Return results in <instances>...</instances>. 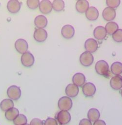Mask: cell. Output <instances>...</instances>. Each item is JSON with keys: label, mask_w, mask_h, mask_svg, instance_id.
Masks as SVG:
<instances>
[{"label": "cell", "mask_w": 122, "mask_h": 125, "mask_svg": "<svg viewBox=\"0 0 122 125\" xmlns=\"http://www.w3.org/2000/svg\"><path fill=\"white\" fill-rule=\"evenodd\" d=\"M95 70L100 75L108 76L110 73L109 65L104 60H99L95 64Z\"/></svg>", "instance_id": "6da1fadb"}, {"label": "cell", "mask_w": 122, "mask_h": 125, "mask_svg": "<svg viewBox=\"0 0 122 125\" xmlns=\"http://www.w3.org/2000/svg\"><path fill=\"white\" fill-rule=\"evenodd\" d=\"M72 101L71 98L67 96H63L60 98L58 102L59 108L61 110L68 111L72 106Z\"/></svg>", "instance_id": "7a4b0ae2"}, {"label": "cell", "mask_w": 122, "mask_h": 125, "mask_svg": "<svg viewBox=\"0 0 122 125\" xmlns=\"http://www.w3.org/2000/svg\"><path fill=\"white\" fill-rule=\"evenodd\" d=\"M7 94L10 99L16 100L19 99L21 96V90L19 86L12 85L7 88Z\"/></svg>", "instance_id": "3957f363"}, {"label": "cell", "mask_w": 122, "mask_h": 125, "mask_svg": "<svg viewBox=\"0 0 122 125\" xmlns=\"http://www.w3.org/2000/svg\"><path fill=\"white\" fill-rule=\"evenodd\" d=\"M56 118L59 123L61 125L68 124L71 120V115L68 111L61 110L56 115Z\"/></svg>", "instance_id": "277c9868"}, {"label": "cell", "mask_w": 122, "mask_h": 125, "mask_svg": "<svg viewBox=\"0 0 122 125\" xmlns=\"http://www.w3.org/2000/svg\"><path fill=\"white\" fill-rule=\"evenodd\" d=\"M93 61L94 57L93 55L88 51L83 52L80 56L81 63L85 66H88L92 64Z\"/></svg>", "instance_id": "5b68a950"}, {"label": "cell", "mask_w": 122, "mask_h": 125, "mask_svg": "<svg viewBox=\"0 0 122 125\" xmlns=\"http://www.w3.org/2000/svg\"><path fill=\"white\" fill-rule=\"evenodd\" d=\"M35 61L34 55L30 52L27 51L23 53L21 56V62L22 64L27 67L32 66Z\"/></svg>", "instance_id": "8992f818"}, {"label": "cell", "mask_w": 122, "mask_h": 125, "mask_svg": "<svg viewBox=\"0 0 122 125\" xmlns=\"http://www.w3.org/2000/svg\"><path fill=\"white\" fill-rule=\"evenodd\" d=\"M15 47L19 52L23 54L27 52L28 48V44L25 39L20 38L16 41L15 42Z\"/></svg>", "instance_id": "52a82bcc"}, {"label": "cell", "mask_w": 122, "mask_h": 125, "mask_svg": "<svg viewBox=\"0 0 122 125\" xmlns=\"http://www.w3.org/2000/svg\"><path fill=\"white\" fill-rule=\"evenodd\" d=\"M85 49L90 53L95 52L98 47V44L97 41L93 38L87 39L84 43Z\"/></svg>", "instance_id": "ba28073f"}, {"label": "cell", "mask_w": 122, "mask_h": 125, "mask_svg": "<svg viewBox=\"0 0 122 125\" xmlns=\"http://www.w3.org/2000/svg\"><path fill=\"white\" fill-rule=\"evenodd\" d=\"M96 90V86L92 83H86L82 86L83 93L87 97L92 96L95 93Z\"/></svg>", "instance_id": "9c48e42d"}, {"label": "cell", "mask_w": 122, "mask_h": 125, "mask_svg": "<svg viewBox=\"0 0 122 125\" xmlns=\"http://www.w3.org/2000/svg\"><path fill=\"white\" fill-rule=\"evenodd\" d=\"M61 33L62 36L65 38L70 39L72 38L74 35V28L71 25L66 24L61 28Z\"/></svg>", "instance_id": "30bf717a"}, {"label": "cell", "mask_w": 122, "mask_h": 125, "mask_svg": "<svg viewBox=\"0 0 122 125\" xmlns=\"http://www.w3.org/2000/svg\"><path fill=\"white\" fill-rule=\"evenodd\" d=\"M39 6L40 11L44 14L50 13L53 8L52 3L49 0H41Z\"/></svg>", "instance_id": "8fae6325"}, {"label": "cell", "mask_w": 122, "mask_h": 125, "mask_svg": "<svg viewBox=\"0 0 122 125\" xmlns=\"http://www.w3.org/2000/svg\"><path fill=\"white\" fill-rule=\"evenodd\" d=\"M34 38L38 42H43L47 37V32L43 28H37L34 32Z\"/></svg>", "instance_id": "7c38bea8"}, {"label": "cell", "mask_w": 122, "mask_h": 125, "mask_svg": "<svg viewBox=\"0 0 122 125\" xmlns=\"http://www.w3.org/2000/svg\"><path fill=\"white\" fill-rule=\"evenodd\" d=\"M110 84L112 88L118 90L122 87V76L120 75L112 77L110 80Z\"/></svg>", "instance_id": "4fadbf2b"}, {"label": "cell", "mask_w": 122, "mask_h": 125, "mask_svg": "<svg viewBox=\"0 0 122 125\" xmlns=\"http://www.w3.org/2000/svg\"><path fill=\"white\" fill-rule=\"evenodd\" d=\"M21 4L18 0H9L7 3V8L9 12L15 13L20 8Z\"/></svg>", "instance_id": "5bb4252c"}, {"label": "cell", "mask_w": 122, "mask_h": 125, "mask_svg": "<svg viewBox=\"0 0 122 125\" xmlns=\"http://www.w3.org/2000/svg\"><path fill=\"white\" fill-rule=\"evenodd\" d=\"M79 91L78 86L74 83L68 84L65 88V93L69 97H76Z\"/></svg>", "instance_id": "9a60e30c"}, {"label": "cell", "mask_w": 122, "mask_h": 125, "mask_svg": "<svg viewBox=\"0 0 122 125\" xmlns=\"http://www.w3.org/2000/svg\"><path fill=\"white\" fill-rule=\"evenodd\" d=\"M93 34L95 38L97 39L102 40L106 36L107 32L105 27L99 25L95 28L93 31Z\"/></svg>", "instance_id": "2e32d148"}, {"label": "cell", "mask_w": 122, "mask_h": 125, "mask_svg": "<svg viewBox=\"0 0 122 125\" xmlns=\"http://www.w3.org/2000/svg\"><path fill=\"white\" fill-rule=\"evenodd\" d=\"M116 14L115 10L109 7H105L102 11L103 18L108 21L113 20L116 17Z\"/></svg>", "instance_id": "e0dca14e"}, {"label": "cell", "mask_w": 122, "mask_h": 125, "mask_svg": "<svg viewBox=\"0 0 122 125\" xmlns=\"http://www.w3.org/2000/svg\"><path fill=\"white\" fill-rule=\"evenodd\" d=\"M85 77L84 75L81 72L75 73L72 78V81L74 84L78 86H81L85 82Z\"/></svg>", "instance_id": "ac0fdd59"}, {"label": "cell", "mask_w": 122, "mask_h": 125, "mask_svg": "<svg viewBox=\"0 0 122 125\" xmlns=\"http://www.w3.org/2000/svg\"><path fill=\"white\" fill-rule=\"evenodd\" d=\"M85 16L89 20H96L99 17V11L95 7H89L85 12Z\"/></svg>", "instance_id": "d6986e66"}, {"label": "cell", "mask_w": 122, "mask_h": 125, "mask_svg": "<svg viewBox=\"0 0 122 125\" xmlns=\"http://www.w3.org/2000/svg\"><path fill=\"white\" fill-rule=\"evenodd\" d=\"M48 21L46 17L43 15L37 16L34 19V23L39 28H43L47 24Z\"/></svg>", "instance_id": "ffe728a7"}, {"label": "cell", "mask_w": 122, "mask_h": 125, "mask_svg": "<svg viewBox=\"0 0 122 125\" xmlns=\"http://www.w3.org/2000/svg\"><path fill=\"white\" fill-rule=\"evenodd\" d=\"M89 2L86 0H78L76 3V8L80 13L86 12L89 7Z\"/></svg>", "instance_id": "44dd1931"}, {"label": "cell", "mask_w": 122, "mask_h": 125, "mask_svg": "<svg viewBox=\"0 0 122 125\" xmlns=\"http://www.w3.org/2000/svg\"><path fill=\"white\" fill-rule=\"evenodd\" d=\"M19 115V111L16 107H12L6 111L5 113V117L8 121H12Z\"/></svg>", "instance_id": "7402d4cb"}, {"label": "cell", "mask_w": 122, "mask_h": 125, "mask_svg": "<svg viewBox=\"0 0 122 125\" xmlns=\"http://www.w3.org/2000/svg\"><path fill=\"white\" fill-rule=\"evenodd\" d=\"M100 113L99 111L95 108H90L87 113L88 119L91 122H95L99 119Z\"/></svg>", "instance_id": "603a6c76"}, {"label": "cell", "mask_w": 122, "mask_h": 125, "mask_svg": "<svg viewBox=\"0 0 122 125\" xmlns=\"http://www.w3.org/2000/svg\"><path fill=\"white\" fill-rule=\"evenodd\" d=\"M14 104L12 100L10 99H4L0 103V107L2 111H6L8 109L14 107Z\"/></svg>", "instance_id": "cb8c5ba5"}, {"label": "cell", "mask_w": 122, "mask_h": 125, "mask_svg": "<svg viewBox=\"0 0 122 125\" xmlns=\"http://www.w3.org/2000/svg\"><path fill=\"white\" fill-rule=\"evenodd\" d=\"M118 24L115 21L108 22L105 26V29L109 34H113L116 30L118 29Z\"/></svg>", "instance_id": "d4e9b609"}, {"label": "cell", "mask_w": 122, "mask_h": 125, "mask_svg": "<svg viewBox=\"0 0 122 125\" xmlns=\"http://www.w3.org/2000/svg\"><path fill=\"white\" fill-rule=\"evenodd\" d=\"M112 72L116 75L122 73V63L120 62H115L111 65Z\"/></svg>", "instance_id": "484cf974"}, {"label": "cell", "mask_w": 122, "mask_h": 125, "mask_svg": "<svg viewBox=\"0 0 122 125\" xmlns=\"http://www.w3.org/2000/svg\"><path fill=\"white\" fill-rule=\"evenodd\" d=\"M27 119L26 117L22 114H20L13 120L15 125H23L27 124Z\"/></svg>", "instance_id": "4316f807"}, {"label": "cell", "mask_w": 122, "mask_h": 125, "mask_svg": "<svg viewBox=\"0 0 122 125\" xmlns=\"http://www.w3.org/2000/svg\"><path fill=\"white\" fill-rule=\"evenodd\" d=\"M53 8L57 11L62 10L64 7V2L62 0H54L52 2Z\"/></svg>", "instance_id": "83f0119b"}, {"label": "cell", "mask_w": 122, "mask_h": 125, "mask_svg": "<svg viewBox=\"0 0 122 125\" xmlns=\"http://www.w3.org/2000/svg\"><path fill=\"white\" fill-rule=\"evenodd\" d=\"M113 40L117 42H122V29H118L113 34Z\"/></svg>", "instance_id": "f1b7e54d"}, {"label": "cell", "mask_w": 122, "mask_h": 125, "mask_svg": "<svg viewBox=\"0 0 122 125\" xmlns=\"http://www.w3.org/2000/svg\"><path fill=\"white\" fill-rule=\"evenodd\" d=\"M26 3L30 8L35 9L39 5L40 1L39 0H27Z\"/></svg>", "instance_id": "f546056e"}, {"label": "cell", "mask_w": 122, "mask_h": 125, "mask_svg": "<svg viewBox=\"0 0 122 125\" xmlns=\"http://www.w3.org/2000/svg\"><path fill=\"white\" fill-rule=\"evenodd\" d=\"M120 0H106V3L108 7L111 8L117 7L120 4Z\"/></svg>", "instance_id": "4dcf8cb0"}, {"label": "cell", "mask_w": 122, "mask_h": 125, "mask_svg": "<svg viewBox=\"0 0 122 125\" xmlns=\"http://www.w3.org/2000/svg\"><path fill=\"white\" fill-rule=\"evenodd\" d=\"M44 125H58V123L54 118L49 117L45 121Z\"/></svg>", "instance_id": "1f68e13d"}, {"label": "cell", "mask_w": 122, "mask_h": 125, "mask_svg": "<svg viewBox=\"0 0 122 125\" xmlns=\"http://www.w3.org/2000/svg\"><path fill=\"white\" fill-rule=\"evenodd\" d=\"M29 125H44L42 121L37 118L33 119L31 121Z\"/></svg>", "instance_id": "d6a6232c"}, {"label": "cell", "mask_w": 122, "mask_h": 125, "mask_svg": "<svg viewBox=\"0 0 122 125\" xmlns=\"http://www.w3.org/2000/svg\"><path fill=\"white\" fill-rule=\"evenodd\" d=\"M79 125H92V124L88 119L84 118L80 121Z\"/></svg>", "instance_id": "836d02e7"}, {"label": "cell", "mask_w": 122, "mask_h": 125, "mask_svg": "<svg viewBox=\"0 0 122 125\" xmlns=\"http://www.w3.org/2000/svg\"><path fill=\"white\" fill-rule=\"evenodd\" d=\"M93 125H106L105 122L102 120H98L94 122Z\"/></svg>", "instance_id": "e575fe53"}, {"label": "cell", "mask_w": 122, "mask_h": 125, "mask_svg": "<svg viewBox=\"0 0 122 125\" xmlns=\"http://www.w3.org/2000/svg\"><path fill=\"white\" fill-rule=\"evenodd\" d=\"M121 95H122V90H121Z\"/></svg>", "instance_id": "d590c367"}, {"label": "cell", "mask_w": 122, "mask_h": 125, "mask_svg": "<svg viewBox=\"0 0 122 125\" xmlns=\"http://www.w3.org/2000/svg\"><path fill=\"white\" fill-rule=\"evenodd\" d=\"M23 125H29V124H26Z\"/></svg>", "instance_id": "8d00e7d4"}]
</instances>
